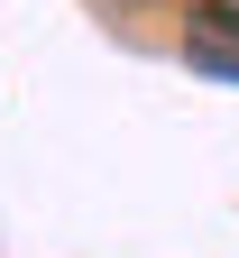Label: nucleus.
I'll use <instances>...</instances> for the list:
<instances>
[{
    "label": "nucleus",
    "instance_id": "nucleus-1",
    "mask_svg": "<svg viewBox=\"0 0 239 258\" xmlns=\"http://www.w3.org/2000/svg\"><path fill=\"white\" fill-rule=\"evenodd\" d=\"M184 55H193V74L239 83V10L230 0H193L184 10Z\"/></svg>",
    "mask_w": 239,
    "mask_h": 258
}]
</instances>
